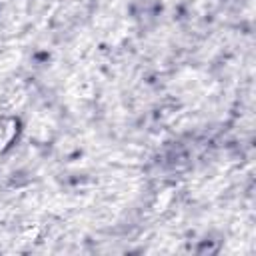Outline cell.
<instances>
[{
    "instance_id": "6da1fadb",
    "label": "cell",
    "mask_w": 256,
    "mask_h": 256,
    "mask_svg": "<svg viewBox=\"0 0 256 256\" xmlns=\"http://www.w3.org/2000/svg\"><path fill=\"white\" fill-rule=\"evenodd\" d=\"M20 120L8 114H0V158L16 144L20 136Z\"/></svg>"
}]
</instances>
